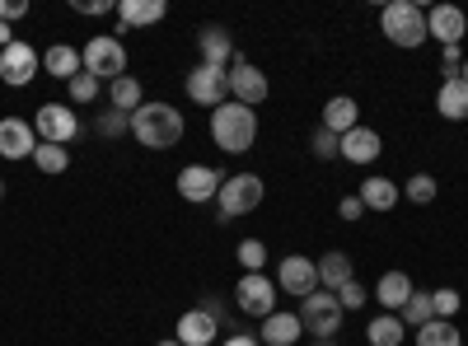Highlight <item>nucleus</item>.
<instances>
[{
  "mask_svg": "<svg viewBox=\"0 0 468 346\" xmlns=\"http://www.w3.org/2000/svg\"><path fill=\"white\" fill-rule=\"evenodd\" d=\"M211 141H216V150H225V155H249L253 141H258V112L225 99L211 112Z\"/></svg>",
  "mask_w": 468,
  "mask_h": 346,
  "instance_id": "f257e3e1",
  "label": "nucleus"
},
{
  "mask_svg": "<svg viewBox=\"0 0 468 346\" xmlns=\"http://www.w3.org/2000/svg\"><path fill=\"white\" fill-rule=\"evenodd\" d=\"M132 136L145 150H169L183 141V112L174 103H141L132 112Z\"/></svg>",
  "mask_w": 468,
  "mask_h": 346,
  "instance_id": "f03ea898",
  "label": "nucleus"
},
{
  "mask_svg": "<svg viewBox=\"0 0 468 346\" xmlns=\"http://www.w3.org/2000/svg\"><path fill=\"white\" fill-rule=\"evenodd\" d=\"M379 28L394 47L412 52V47L426 43V10L412 5V0H388V5L379 10Z\"/></svg>",
  "mask_w": 468,
  "mask_h": 346,
  "instance_id": "7ed1b4c3",
  "label": "nucleus"
},
{
  "mask_svg": "<svg viewBox=\"0 0 468 346\" xmlns=\"http://www.w3.org/2000/svg\"><path fill=\"white\" fill-rule=\"evenodd\" d=\"M262 178L258 173H229L216 192V225H229L234 215H249L262 206Z\"/></svg>",
  "mask_w": 468,
  "mask_h": 346,
  "instance_id": "20e7f679",
  "label": "nucleus"
},
{
  "mask_svg": "<svg viewBox=\"0 0 468 346\" xmlns=\"http://www.w3.org/2000/svg\"><path fill=\"white\" fill-rule=\"evenodd\" d=\"M80 61H85V70L94 75V80H108V85L127 75V47H122L117 33H94L85 43V52H80Z\"/></svg>",
  "mask_w": 468,
  "mask_h": 346,
  "instance_id": "39448f33",
  "label": "nucleus"
},
{
  "mask_svg": "<svg viewBox=\"0 0 468 346\" xmlns=\"http://www.w3.org/2000/svg\"><path fill=\"white\" fill-rule=\"evenodd\" d=\"M277 281L262 277V272H244L239 286H234V304H239V314L249 319H267V314H277Z\"/></svg>",
  "mask_w": 468,
  "mask_h": 346,
  "instance_id": "423d86ee",
  "label": "nucleus"
},
{
  "mask_svg": "<svg viewBox=\"0 0 468 346\" xmlns=\"http://www.w3.org/2000/svg\"><path fill=\"white\" fill-rule=\"evenodd\" d=\"M342 304H337V295L333 290H314L309 299H300V323L309 328V337H337V328H342Z\"/></svg>",
  "mask_w": 468,
  "mask_h": 346,
  "instance_id": "0eeeda50",
  "label": "nucleus"
},
{
  "mask_svg": "<svg viewBox=\"0 0 468 346\" xmlns=\"http://www.w3.org/2000/svg\"><path fill=\"white\" fill-rule=\"evenodd\" d=\"M37 75H43V52H37L33 43H15L0 52V80H5L10 89H24V85H33Z\"/></svg>",
  "mask_w": 468,
  "mask_h": 346,
  "instance_id": "6e6552de",
  "label": "nucleus"
},
{
  "mask_svg": "<svg viewBox=\"0 0 468 346\" xmlns=\"http://www.w3.org/2000/svg\"><path fill=\"white\" fill-rule=\"evenodd\" d=\"M33 131L48 145H70L75 136H80V118L70 112V103H43L33 112Z\"/></svg>",
  "mask_w": 468,
  "mask_h": 346,
  "instance_id": "1a4fd4ad",
  "label": "nucleus"
},
{
  "mask_svg": "<svg viewBox=\"0 0 468 346\" xmlns=\"http://www.w3.org/2000/svg\"><path fill=\"white\" fill-rule=\"evenodd\" d=\"M277 290L282 295H295V299H309L319 290V262H309L304 253H291L277 262Z\"/></svg>",
  "mask_w": 468,
  "mask_h": 346,
  "instance_id": "9d476101",
  "label": "nucleus"
},
{
  "mask_svg": "<svg viewBox=\"0 0 468 346\" xmlns=\"http://www.w3.org/2000/svg\"><path fill=\"white\" fill-rule=\"evenodd\" d=\"M187 99L202 103V108H220L229 99V70L197 61V66H192V75H187Z\"/></svg>",
  "mask_w": 468,
  "mask_h": 346,
  "instance_id": "9b49d317",
  "label": "nucleus"
},
{
  "mask_svg": "<svg viewBox=\"0 0 468 346\" xmlns=\"http://www.w3.org/2000/svg\"><path fill=\"white\" fill-rule=\"evenodd\" d=\"M468 33V15L459 5H431L426 10V37H436L441 47H459Z\"/></svg>",
  "mask_w": 468,
  "mask_h": 346,
  "instance_id": "f8f14e48",
  "label": "nucleus"
},
{
  "mask_svg": "<svg viewBox=\"0 0 468 346\" xmlns=\"http://www.w3.org/2000/svg\"><path fill=\"white\" fill-rule=\"evenodd\" d=\"M220 183H225V173H216L211 164H187L183 173H178V197L183 202H216V192H220Z\"/></svg>",
  "mask_w": 468,
  "mask_h": 346,
  "instance_id": "ddd939ff",
  "label": "nucleus"
},
{
  "mask_svg": "<svg viewBox=\"0 0 468 346\" xmlns=\"http://www.w3.org/2000/svg\"><path fill=\"white\" fill-rule=\"evenodd\" d=\"M229 94H234V103L258 108L267 99V75L258 66H249L244 57H234V66H229Z\"/></svg>",
  "mask_w": 468,
  "mask_h": 346,
  "instance_id": "4468645a",
  "label": "nucleus"
},
{
  "mask_svg": "<svg viewBox=\"0 0 468 346\" xmlns=\"http://www.w3.org/2000/svg\"><path fill=\"white\" fill-rule=\"evenodd\" d=\"M33 150H37L33 122H24V118H5V122H0V155H5V160H33Z\"/></svg>",
  "mask_w": 468,
  "mask_h": 346,
  "instance_id": "2eb2a0df",
  "label": "nucleus"
},
{
  "mask_svg": "<svg viewBox=\"0 0 468 346\" xmlns=\"http://www.w3.org/2000/svg\"><path fill=\"white\" fill-rule=\"evenodd\" d=\"M379 150H384V141H379L375 127H351V131L342 136V145H337V155H342L346 164H375Z\"/></svg>",
  "mask_w": 468,
  "mask_h": 346,
  "instance_id": "dca6fc26",
  "label": "nucleus"
},
{
  "mask_svg": "<svg viewBox=\"0 0 468 346\" xmlns=\"http://www.w3.org/2000/svg\"><path fill=\"white\" fill-rule=\"evenodd\" d=\"M197 52H202V66H234V37L220 28V24H207V28H197Z\"/></svg>",
  "mask_w": 468,
  "mask_h": 346,
  "instance_id": "f3484780",
  "label": "nucleus"
},
{
  "mask_svg": "<svg viewBox=\"0 0 468 346\" xmlns=\"http://www.w3.org/2000/svg\"><path fill=\"white\" fill-rule=\"evenodd\" d=\"M174 337H178L183 346H211V341L220 337V319L207 314V309H187V314L178 319Z\"/></svg>",
  "mask_w": 468,
  "mask_h": 346,
  "instance_id": "a211bd4d",
  "label": "nucleus"
},
{
  "mask_svg": "<svg viewBox=\"0 0 468 346\" xmlns=\"http://www.w3.org/2000/svg\"><path fill=\"white\" fill-rule=\"evenodd\" d=\"M436 112H441L445 122H468V80L445 75L441 89H436Z\"/></svg>",
  "mask_w": 468,
  "mask_h": 346,
  "instance_id": "6ab92c4d",
  "label": "nucleus"
},
{
  "mask_svg": "<svg viewBox=\"0 0 468 346\" xmlns=\"http://www.w3.org/2000/svg\"><path fill=\"white\" fill-rule=\"evenodd\" d=\"M408 295H412V277L408 272H384L379 281H375V304H379V309L384 314H399L403 309V304H408Z\"/></svg>",
  "mask_w": 468,
  "mask_h": 346,
  "instance_id": "aec40b11",
  "label": "nucleus"
},
{
  "mask_svg": "<svg viewBox=\"0 0 468 346\" xmlns=\"http://www.w3.org/2000/svg\"><path fill=\"white\" fill-rule=\"evenodd\" d=\"M351 127H361V108H356V99H351V94L328 99V103H324V131L346 136Z\"/></svg>",
  "mask_w": 468,
  "mask_h": 346,
  "instance_id": "412c9836",
  "label": "nucleus"
},
{
  "mask_svg": "<svg viewBox=\"0 0 468 346\" xmlns=\"http://www.w3.org/2000/svg\"><path fill=\"white\" fill-rule=\"evenodd\" d=\"M356 197H361L366 211H394V206L403 202V187H399L394 178H366Z\"/></svg>",
  "mask_w": 468,
  "mask_h": 346,
  "instance_id": "4be33fe9",
  "label": "nucleus"
},
{
  "mask_svg": "<svg viewBox=\"0 0 468 346\" xmlns=\"http://www.w3.org/2000/svg\"><path fill=\"white\" fill-rule=\"evenodd\" d=\"M267 346H295L300 337H304V323H300V314H267L262 319V332H258Z\"/></svg>",
  "mask_w": 468,
  "mask_h": 346,
  "instance_id": "5701e85b",
  "label": "nucleus"
},
{
  "mask_svg": "<svg viewBox=\"0 0 468 346\" xmlns=\"http://www.w3.org/2000/svg\"><path fill=\"white\" fill-rule=\"evenodd\" d=\"M43 70L52 75V80H75V75H80L85 70V61H80V52H75L70 43H57V47H48L43 52Z\"/></svg>",
  "mask_w": 468,
  "mask_h": 346,
  "instance_id": "b1692460",
  "label": "nucleus"
},
{
  "mask_svg": "<svg viewBox=\"0 0 468 346\" xmlns=\"http://www.w3.org/2000/svg\"><path fill=\"white\" fill-rule=\"evenodd\" d=\"M346 281H356V272H351V257L342 253V248H333V253H324L319 257V290H342Z\"/></svg>",
  "mask_w": 468,
  "mask_h": 346,
  "instance_id": "393cba45",
  "label": "nucleus"
},
{
  "mask_svg": "<svg viewBox=\"0 0 468 346\" xmlns=\"http://www.w3.org/2000/svg\"><path fill=\"white\" fill-rule=\"evenodd\" d=\"M169 15L165 0H122L117 5V19H122V28H145V24H160Z\"/></svg>",
  "mask_w": 468,
  "mask_h": 346,
  "instance_id": "a878e982",
  "label": "nucleus"
},
{
  "mask_svg": "<svg viewBox=\"0 0 468 346\" xmlns=\"http://www.w3.org/2000/svg\"><path fill=\"white\" fill-rule=\"evenodd\" d=\"M403 319L399 314H375L370 323H366V341L370 346H403Z\"/></svg>",
  "mask_w": 468,
  "mask_h": 346,
  "instance_id": "bb28decb",
  "label": "nucleus"
},
{
  "mask_svg": "<svg viewBox=\"0 0 468 346\" xmlns=\"http://www.w3.org/2000/svg\"><path fill=\"white\" fill-rule=\"evenodd\" d=\"M108 99H112L117 112H127V118H132V112L145 103V89H141L136 75H122V80H112V85H108Z\"/></svg>",
  "mask_w": 468,
  "mask_h": 346,
  "instance_id": "cd10ccee",
  "label": "nucleus"
},
{
  "mask_svg": "<svg viewBox=\"0 0 468 346\" xmlns=\"http://www.w3.org/2000/svg\"><path fill=\"white\" fill-rule=\"evenodd\" d=\"M399 319H403V328H426L436 319V304H431V290H412L408 295V304L399 309Z\"/></svg>",
  "mask_w": 468,
  "mask_h": 346,
  "instance_id": "c85d7f7f",
  "label": "nucleus"
},
{
  "mask_svg": "<svg viewBox=\"0 0 468 346\" xmlns=\"http://www.w3.org/2000/svg\"><path fill=\"white\" fill-rule=\"evenodd\" d=\"M417 346H463V337L450 319H431L426 328H417Z\"/></svg>",
  "mask_w": 468,
  "mask_h": 346,
  "instance_id": "c756f323",
  "label": "nucleus"
},
{
  "mask_svg": "<svg viewBox=\"0 0 468 346\" xmlns=\"http://www.w3.org/2000/svg\"><path fill=\"white\" fill-rule=\"evenodd\" d=\"M33 164L43 169V173H66V169H70V150H66V145H48V141H37Z\"/></svg>",
  "mask_w": 468,
  "mask_h": 346,
  "instance_id": "7c9ffc66",
  "label": "nucleus"
},
{
  "mask_svg": "<svg viewBox=\"0 0 468 346\" xmlns=\"http://www.w3.org/2000/svg\"><path fill=\"white\" fill-rule=\"evenodd\" d=\"M403 197H408L412 206H426V202H436V178H431V173H412V178L403 183Z\"/></svg>",
  "mask_w": 468,
  "mask_h": 346,
  "instance_id": "2f4dec72",
  "label": "nucleus"
},
{
  "mask_svg": "<svg viewBox=\"0 0 468 346\" xmlns=\"http://www.w3.org/2000/svg\"><path fill=\"white\" fill-rule=\"evenodd\" d=\"M66 89H70V103H94V99H99V89H103V80H94L90 70H80Z\"/></svg>",
  "mask_w": 468,
  "mask_h": 346,
  "instance_id": "473e14b6",
  "label": "nucleus"
},
{
  "mask_svg": "<svg viewBox=\"0 0 468 346\" xmlns=\"http://www.w3.org/2000/svg\"><path fill=\"white\" fill-rule=\"evenodd\" d=\"M337 304H342V314H351V309H366V304H370V290H366L361 281H346V286L337 290Z\"/></svg>",
  "mask_w": 468,
  "mask_h": 346,
  "instance_id": "72a5a7b5",
  "label": "nucleus"
},
{
  "mask_svg": "<svg viewBox=\"0 0 468 346\" xmlns=\"http://www.w3.org/2000/svg\"><path fill=\"white\" fill-rule=\"evenodd\" d=\"M94 131H99V136H108V141H112V136H127V131H132V118L112 108V112H103V118L94 122Z\"/></svg>",
  "mask_w": 468,
  "mask_h": 346,
  "instance_id": "f704fd0d",
  "label": "nucleus"
},
{
  "mask_svg": "<svg viewBox=\"0 0 468 346\" xmlns=\"http://www.w3.org/2000/svg\"><path fill=\"white\" fill-rule=\"evenodd\" d=\"M431 304H436V319H450L454 323V314H459V290L454 286H441V290H431Z\"/></svg>",
  "mask_w": 468,
  "mask_h": 346,
  "instance_id": "c9c22d12",
  "label": "nucleus"
},
{
  "mask_svg": "<svg viewBox=\"0 0 468 346\" xmlns=\"http://www.w3.org/2000/svg\"><path fill=\"white\" fill-rule=\"evenodd\" d=\"M239 262H244V272H262L267 267V244L262 239H244L239 244Z\"/></svg>",
  "mask_w": 468,
  "mask_h": 346,
  "instance_id": "e433bc0d",
  "label": "nucleus"
},
{
  "mask_svg": "<svg viewBox=\"0 0 468 346\" xmlns=\"http://www.w3.org/2000/svg\"><path fill=\"white\" fill-rule=\"evenodd\" d=\"M337 145H342V136H333V131H314V141H309V150H314L319 160H337Z\"/></svg>",
  "mask_w": 468,
  "mask_h": 346,
  "instance_id": "4c0bfd02",
  "label": "nucleus"
},
{
  "mask_svg": "<svg viewBox=\"0 0 468 346\" xmlns=\"http://www.w3.org/2000/svg\"><path fill=\"white\" fill-rule=\"evenodd\" d=\"M75 10H80V15H117L112 0H75Z\"/></svg>",
  "mask_w": 468,
  "mask_h": 346,
  "instance_id": "58836bf2",
  "label": "nucleus"
},
{
  "mask_svg": "<svg viewBox=\"0 0 468 346\" xmlns=\"http://www.w3.org/2000/svg\"><path fill=\"white\" fill-rule=\"evenodd\" d=\"M24 15H28L24 0H0V24H15V19H24Z\"/></svg>",
  "mask_w": 468,
  "mask_h": 346,
  "instance_id": "ea45409f",
  "label": "nucleus"
},
{
  "mask_svg": "<svg viewBox=\"0 0 468 346\" xmlns=\"http://www.w3.org/2000/svg\"><path fill=\"white\" fill-rule=\"evenodd\" d=\"M337 215H342V220H361V215H366L361 197H342V202H337Z\"/></svg>",
  "mask_w": 468,
  "mask_h": 346,
  "instance_id": "a19ab883",
  "label": "nucleus"
},
{
  "mask_svg": "<svg viewBox=\"0 0 468 346\" xmlns=\"http://www.w3.org/2000/svg\"><path fill=\"white\" fill-rule=\"evenodd\" d=\"M220 346H262V337H258V332H234V337H225Z\"/></svg>",
  "mask_w": 468,
  "mask_h": 346,
  "instance_id": "79ce46f5",
  "label": "nucleus"
},
{
  "mask_svg": "<svg viewBox=\"0 0 468 346\" xmlns=\"http://www.w3.org/2000/svg\"><path fill=\"white\" fill-rule=\"evenodd\" d=\"M441 57H445V75H459L454 66H459V47H441Z\"/></svg>",
  "mask_w": 468,
  "mask_h": 346,
  "instance_id": "37998d69",
  "label": "nucleus"
},
{
  "mask_svg": "<svg viewBox=\"0 0 468 346\" xmlns=\"http://www.w3.org/2000/svg\"><path fill=\"white\" fill-rule=\"evenodd\" d=\"M10 43H15V33H10V24H0V52H5Z\"/></svg>",
  "mask_w": 468,
  "mask_h": 346,
  "instance_id": "c03bdc74",
  "label": "nucleus"
},
{
  "mask_svg": "<svg viewBox=\"0 0 468 346\" xmlns=\"http://www.w3.org/2000/svg\"><path fill=\"white\" fill-rule=\"evenodd\" d=\"M314 346H337V341H333V337H319V341H314Z\"/></svg>",
  "mask_w": 468,
  "mask_h": 346,
  "instance_id": "a18cd8bd",
  "label": "nucleus"
},
{
  "mask_svg": "<svg viewBox=\"0 0 468 346\" xmlns=\"http://www.w3.org/2000/svg\"><path fill=\"white\" fill-rule=\"evenodd\" d=\"M160 346H183V341H178V337H165V341H160Z\"/></svg>",
  "mask_w": 468,
  "mask_h": 346,
  "instance_id": "49530a36",
  "label": "nucleus"
},
{
  "mask_svg": "<svg viewBox=\"0 0 468 346\" xmlns=\"http://www.w3.org/2000/svg\"><path fill=\"white\" fill-rule=\"evenodd\" d=\"M459 80H468V61H463V70H459Z\"/></svg>",
  "mask_w": 468,
  "mask_h": 346,
  "instance_id": "de8ad7c7",
  "label": "nucleus"
},
{
  "mask_svg": "<svg viewBox=\"0 0 468 346\" xmlns=\"http://www.w3.org/2000/svg\"><path fill=\"white\" fill-rule=\"evenodd\" d=\"M0 197H5V178H0Z\"/></svg>",
  "mask_w": 468,
  "mask_h": 346,
  "instance_id": "09e8293b",
  "label": "nucleus"
}]
</instances>
